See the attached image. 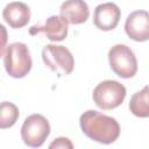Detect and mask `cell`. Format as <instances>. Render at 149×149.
Here are the masks:
<instances>
[{
	"mask_svg": "<svg viewBox=\"0 0 149 149\" xmlns=\"http://www.w3.org/2000/svg\"><path fill=\"white\" fill-rule=\"evenodd\" d=\"M2 17L6 23L14 29L23 28L30 20V8L21 1H13L5 6Z\"/></svg>",
	"mask_w": 149,
	"mask_h": 149,
	"instance_id": "obj_10",
	"label": "cell"
},
{
	"mask_svg": "<svg viewBox=\"0 0 149 149\" xmlns=\"http://www.w3.org/2000/svg\"><path fill=\"white\" fill-rule=\"evenodd\" d=\"M121 17V10L114 2L100 3L95 7L93 13L94 26L104 31H109L116 28Z\"/></svg>",
	"mask_w": 149,
	"mask_h": 149,
	"instance_id": "obj_8",
	"label": "cell"
},
{
	"mask_svg": "<svg viewBox=\"0 0 149 149\" xmlns=\"http://www.w3.org/2000/svg\"><path fill=\"white\" fill-rule=\"evenodd\" d=\"M68 22L59 15H51L47 19L43 26H34L29 29L30 35H36L37 33H43L50 41L59 42L68 36Z\"/></svg>",
	"mask_w": 149,
	"mask_h": 149,
	"instance_id": "obj_9",
	"label": "cell"
},
{
	"mask_svg": "<svg viewBox=\"0 0 149 149\" xmlns=\"http://www.w3.org/2000/svg\"><path fill=\"white\" fill-rule=\"evenodd\" d=\"M49 148H62V149H72L73 148V144L71 143V141L68 139V137H57L55 139V141H52L49 146Z\"/></svg>",
	"mask_w": 149,
	"mask_h": 149,
	"instance_id": "obj_14",
	"label": "cell"
},
{
	"mask_svg": "<svg viewBox=\"0 0 149 149\" xmlns=\"http://www.w3.org/2000/svg\"><path fill=\"white\" fill-rule=\"evenodd\" d=\"M7 73L13 78H23L31 70L33 61L28 47L22 42H14L7 45L2 55Z\"/></svg>",
	"mask_w": 149,
	"mask_h": 149,
	"instance_id": "obj_2",
	"label": "cell"
},
{
	"mask_svg": "<svg viewBox=\"0 0 149 149\" xmlns=\"http://www.w3.org/2000/svg\"><path fill=\"white\" fill-rule=\"evenodd\" d=\"M50 134V125L42 114H31L23 121L21 137L26 146L31 148L41 147Z\"/></svg>",
	"mask_w": 149,
	"mask_h": 149,
	"instance_id": "obj_6",
	"label": "cell"
},
{
	"mask_svg": "<svg viewBox=\"0 0 149 149\" xmlns=\"http://www.w3.org/2000/svg\"><path fill=\"white\" fill-rule=\"evenodd\" d=\"M79 125L81 132L88 139L102 144H111L115 142L120 135L119 122L114 118L94 109L84 112L80 115Z\"/></svg>",
	"mask_w": 149,
	"mask_h": 149,
	"instance_id": "obj_1",
	"label": "cell"
},
{
	"mask_svg": "<svg viewBox=\"0 0 149 149\" xmlns=\"http://www.w3.org/2000/svg\"><path fill=\"white\" fill-rule=\"evenodd\" d=\"M126 93H127L126 87L121 83L116 80L107 79L99 83L94 87L92 98L94 104L99 108L108 111L119 107L123 102L126 98Z\"/></svg>",
	"mask_w": 149,
	"mask_h": 149,
	"instance_id": "obj_3",
	"label": "cell"
},
{
	"mask_svg": "<svg viewBox=\"0 0 149 149\" xmlns=\"http://www.w3.org/2000/svg\"><path fill=\"white\" fill-rule=\"evenodd\" d=\"M126 34L136 42L149 40V13L146 10H135L130 13L125 23Z\"/></svg>",
	"mask_w": 149,
	"mask_h": 149,
	"instance_id": "obj_7",
	"label": "cell"
},
{
	"mask_svg": "<svg viewBox=\"0 0 149 149\" xmlns=\"http://www.w3.org/2000/svg\"><path fill=\"white\" fill-rule=\"evenodd\" d=\"M129 111L137 118H149V85L133 94L129 101Z\"/></svg>",
	"mask_w": 149,
	"mask_h": 149,
	"instance_id": "obj_12",
	"label": "cell"
},
{
	"mask_svg": "<svg viewBox=\"0 0 149 149\" xmlns=\"http://www.w3.org/2000/svg\"><path fill=\"white\" fill-rule=\"evenodd\" d=\"M59 13L70 24H81L90 16L88 6L84 0H65L61 6Z\"/></svg>",
	"mask_w": 149,
	"mask_h": 149,
	"instance_id": "obj_11",
	"label": "cell"
},
{
	"mask_svg": "<svg viewBox=\"0 0 149 149\" xmlns=\"http://www.w3.org/2000/svg\"><path fill=\"white\" fill-rule=\"evenodd\" d=\"M20 115L19 108L9 101H2L0 105V128L6 129L15 125Z\"/></svg>",
	"mask_w": 149,
	"mask_h": 149,
	"instance_id": "obj_13",
	"label": "cell"
},
{
	"mask_svg": "<svg viewBox=\"0 0 149 149\" xmlns=\"http://www.w3.org/2000/svg\"><path fill=\"white\" fill-rule=\"evenodd\" d=\"M108 61L112 71L123 79L132 78L137 72L136 56L126 44L113 45L108 51Z\"/></svg>",
	"mask_w": 149,
	"mask_h": 149,
	"instance_id": "obj_4",
	"label": "cell"
},
{
	"mask_svg": "<svg viewBox=\"0 0 149 149\" xmlns=\"http://www.w3.org/2000/svg\"><path fill=\"white\" fill-rule=\"evenodd\" d=\"M43 63L58 76L70 74L74 68V58L64 45L48 44L42 49Z\"/></svg>",
	"mask_w": 149,
	"mask_h": 149,
	"instance_id": "obj_5",
	"label": "cell"
}]
</instances>
